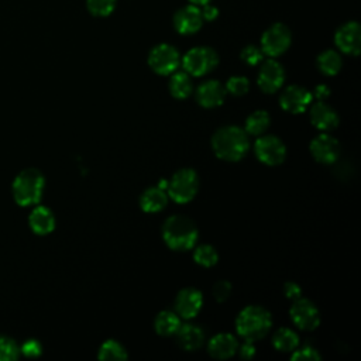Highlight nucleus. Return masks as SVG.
I'll return each instance as SVG.
<instances>
[{
    "mask_svg": "<svg viewBox=\"0 0 361 361\" xmlns=\"http://www.w3.org/2000/svg\"><path fill=\"white\" fill-rule=\"evenodd\" d=\"M20 357V345L8 336H0V361H11Z\"/></svg>",
    "mask_w": 361,
    "mask_h": 361,
    "instance_id": "obj_30",
    "label": "nucleus"
},
{
    "mask_svg": "<svg viewBox=\"0 0 361 361\" xmlns=\"http://www.w3.org/2000/svg\"><path fill=\"white\" fill-rule=\"evenodd\" d=\"M262 58H264V52L261 51V48H258L255 45H247L241 51V59L247 65L255 66L262 61Z\"/></svg>",
    "mask_w": 361,
    "mask_h": 361,
    "instance_id": "obj_34",
    "label": "nucleus"
},
{
    "mask_svg": "<svg viewBox=\"0 0 361 361\" xmlns=\"http://www.w3.org/2000/svg\"><path fill=\"white\" fill-rule=\"evenodd\" d=\"M310 121L312 124L323 131L334 130L338 126V114L337 111L323 100H319L317 103L312 104L310 109Z\"/></svg>",
    "mask_w": 361,
    "mask_h": 361,
    "instance_id": "obj_18",
    "label": "nucleus"
},
{
    "mask_svg": "<svg viewBox=\"0 0 361 361\" xmlns=\"http://www.w3.org/2000/svg\"><path fill=\"white\" fill-rule=\"evenodd\" d=\"M219 63V55L210 47H195L182 58V66L192 76H203L212 72Z\"/></svg>",
    "mask_w": 361,
    "mask_h": 361,
    "instance_id": "obj_6",
    "label": "nucleus"
},
{
    "mask_svg": "<svg viewBox=\"0 0 361 361\" xmlns=\"http://www.w3.org/2000/svg\"><path fill=\"white\" fill-rule=\"evenodd\" d=\"M283 80H285V69L278 61L268 59L262 62L258 72V79H257V83L262 92L265 93L276 92L282 86Z\"/></svg>",
    "mask_w": 361,
    "mask_h": 361,
    "instance_id": "obj_12",
    "label": "nucleus"
},
{
    "mask_svg": "<svg viewBox=\"0 0 361 361\" xmlns=\"http://www.w3.org/2000/svg\"><path fill=\"white\" fill-rule=\"evenodd\" d=\"M200 11H202L203 21H213V20H216V18H217V16H219V10H217V7L212 6L210 3H209V4H206V6H203V8H202Z\"/></svg>",
    "mask_w": 361,
    "mask_h": 361,
    "instance_id": "obj_39",
    "label": "nucleus"
},
{
    "mask_svg": "<svg viewBox=\"0 0 361 361\" xmlns=\"http://www.w3.org/2000/svg\"><path fill=\"white\" fill-rule=\"evenodd\" d=\"M212 148L220 159L230 162L240 161L250 148L247 131L237 126H224L213 134Z\"/></svg>",
    "mask_w": 361,
    "mask_h": 361,
    "instance_id": "obj_1",
    "label": "nucleus"
},
{
    "mask_svg": "<svg viewBox=\"0 0 361 361\" xmlns=\"http://www.w3.org/2000/svg\"><path fill=\"white\" fill-rule=\"evenodd\" d=\"M238 341L230 333H219L209 340L207 351L213 358L226 360L237 353Z\"/></svg>",
    "mask_w": 361,
    "mask_h": 361,
    "instance_id": "obj_19",
    "label": "nucleus"
},
{
    "mask_svg": "<svg viewBox=\"0 0 361 361\" xmlns=\"http://www.w3.org/2000/svg\"><path fill=\"white\" fill-rule=\"evenodd\" d=\"M254 341H250V340H245L244 341V344L240 347V350H238V354H240V357L243 358V360H251L252 357H254V354H255V347H254V344H252Z\"/></svg>",
    "mask_w": 361,
    "mask_h": 361,
    "instance_id": "obj_38",
    "label": "nucleus"
},
{
    "mask_svg": "<svg viewBox=\"0 0 361 361\" xmlns=\"http://www.w3.org/2000/svg\"><path fill=\"white\" fill-rule=\"evenodd\" d=\"M272 324L271 313L257 305L245 306L235 319V329L237 333L244 338L250 341H255L267 336Z\"/></svg>",
    "mask_w": 361,
    "mask_h": 361,
    "instance_id": "obj_4",
    "label": "nucleus"
},
{
    "mask_svg": "<svg viewBox=\"0 0 361 361\" xmlns=\"http://www.w3.org/2000/svg\"><path fill=\"white\" fill-rule=\"evenodd\" d=\"M226 93V87L219 80L212 79L199 85L196 90V100L200 106L212 109L220 106L224 102Z\"/></svg>",
    "mask_w": 361,
    "mask_h": 361,
    "instance_id": "obj_17",
    "label": "nucleus"
},
{
    "mask_svg": "<svg viewBox=\"0 0 361 361\" xmlns=\"http://www.w3.org/2000/svg\"><path fill=\"white\" fill-rule=\"evenodd\" d=\"M316 62H317L319 71L327 76H333L338 73L343 65L340 54L334 49H326L322 54H319Z\"/></svg>",
    "mask_w": 361,
    "mask_h": 361,
    "instance_id": "obj_24",
    "label": "nucleus"
},
{
    "mask_svg": "<svg viewBox=\"0 0 361 361\" xmlns=\"http://www.w3.org/2000/svg\"><path fill=\"white\" fill-rule=\"evenodd\" d=\"M89 13L94 17H107L116 7V0H86Z\"/></svg>",
    "mask_w": 361,
    "mask_h": 361,
    "instance_id": "obj_31",
    "label": "nucleus"
},
{
    "mask_svg": "<svg viewBox=\"0 0 361 361\" xmlns=\"http://www.w3.org/2000/svg\"><path fill=\"white\" fill-rule=\"evenodd\" d=\"M28 224L35 234L45 235L55 228V216L49 207L39 204L31 210L28 216Z\"/></svg>",
    "mask_w": 361,
    "mask_h": 361,
    "instance_id": "obj_20",
    "label": "nucleus"
},
{
    "mask_svg": "<svg viewBox=\"0 0 361 361\" xmlns=\"http://www.w3.org/2000/svg\"><path fill=\"white\" fill-rule=\"evenodd\" d=\"M178 344L186 351H195L202 347L204 341V331L192 323L180 324L175 333Z\"/></svg>",
    "mask_w": 361,
    "mask_h": 361,
    "instance_id": "obj_21",
    "label": "nucleus"
},
{
    "mask_svg": "<svg viewBox=\"0 0 361 361\" xmlns=\"http://www.w3.org/2000/svg\"><path fill=\"white\" fill-rule=\"evenodd\" d=\"M180 63V55L173 45L158 44L148 54V65L158 75L173 73Z\"/></svg>",
    "mask_w": 361,
    "mask_h": 361,
    "instance_id": "obj_8",
    "label": "nucleus"
},
{
    "mask_svg": "<svg viewBox=\"0 0 361 361\" xmlns=\"http://www.w3.org/2000/svg\"><path fill=\"white\" fill-rule=\"evenodd\" d=\"M226 92L234 96H243L250 89V82L245 76H231L226 83Z\"/></svg>",
    "mask_w": 361,
    "mask_h": 361,
    "instance_id": "obj_32",
    "label": "nucleus"
},
{
    "mask_svg": "<svg viewBox=\"0 0 361 361\" xmlns=\"http://www.w3.org/2000/svg\"><path fill=\"white\" fill-rule=\"evenodd\" d=\"M329 94H330L329 86H326V85H317V86L314 87V96L317 97V100H324V99L329 97Z\"/></svg>",
    "mask_w": 361,
    "mask_h": 361,
    "instance_id": "obj_40",
    "label": "nucleus"
},
{
    "mask_svg": "<svg viewBox=\"0 0 361 361\" xmlns=\"http://www.w3.org/2000/svg\"><path fill=\"white\" fill-rule=\"evenodd\" d=\"M257 158L267 165H279L286 157V147L276 135H262L254 144Z\"/></svg>",
    "mask_w": 361,
    "mask_h": 361,
    "instance_id": "obj_9",
    "label": "nucleus"
},
{
    "mask_svg": "<svg viewBox=\"0 0 361 361\" xmlns=\"http://www.w3.org/2000/svg\"><path fill=\"white\" fill-rule=\"evenodd\" d=\"M193 90V85L189 73L186 72H175L169 80V92L176 99H186L190 96Z\"/></svg>",
    "mask_w": 361,
    "mask_h": 361,
    "instance_id": "obj_26",
    "label": "nucleus"
},
{
    "mask_svg": "<svg viewBox=\"0 0 361 361\" xmlns=\"http://www.w3.org/2000/svg\"><path fill=\"white\" fill-rule=\"evenodd\" d=\"M168 204V195L165 189L157 186H151L145 189L140 197V206L147 213H155L165 209Z\"/></svg>",
    "mask_w": 361,
    "mask_h": 361,
    "instance_id": "obj_22",
    "label": "nucleus"
},
{
    "mask_svg": "<svg viewBox=\"0 0 361 361\" xmlns=\"http://www.w3.org/2000/svg\"><path fill=\"white\" fill-rule=\"evenodd\" d=\"M41 353H42V345H41V343H39L38 340H35V338L25 340V341L21 344V347H20V354H23L24 357L32 358V357L41 355Z\"/></svg>",
    "mask_w": 361,
    "mask_h": 361,
    "instance_id": "obj_35",
    "label": "nucleus"
},
{
    "mask_svg": "<svg viewBox=\"0 0 361 361\" xmlns=\"http://www.w3.org/2000/svg\"><path fill=\"white\" fill-rule=\"evenodd\" d=\"M168 193L176 203L190 202L199 190V176L192 168L176 171L168 182Z\"/></svg>",
    "mask_w": 361,
    "mask_h": 361,
    "instance_id": "obj_5",
    "label": "nucleus"
},
{
    "mask_svg": "<svg viewBox=\"0 0 361 361\" xmlns=\"http://www.w3.org/2000/svg\"><path fill=\"white\" fill-rule=\"evenodd\" d=\"M289 314L293 324L302 330H314L320 323V313L317 306L306 298L295 299Z\"/></svg>",
    "mask_w": 361,
    "mask_h": 361,
    "instance_id": "obj_10",
    "label": "nucleus"
},
{
    "mask_svg": "<svg viewBox=\"0 0 361 361\" xmlns=\"http://www.w3.org/2000/svg\"><path fill=\"white\" fill-rule=\"evenodd\" d=\"M290 358H292V361H319L322 357H320L319 351L314 347L305 345L302 348L296 347L292 351Z\"/></svg>",
    "mask_w": 361,
    "mask_h": 361,
    "instance_id": "obj_33",
    "label": "nucleus"
},
{
    "mask_svg": "<svg viewBox=\"0 0 361 361\" xmlns=\"http://www.w3.org/2000/svg\"><path fill=\"white\" fill-rule=\"evenodd\" d=\"M272 344L278 351L292 353L299 345V337L293 330L288 327H281L274 333Z\"/></svg>",
    "mask_w": 361,
    "mask_h": 361,
    "instance_id": "obj_25",
    "label": "nucleus"
},
{
    "mask_svg": "<svg viewBox=\"0 0 361 361\" xmlns=\"http://www.w3.org/2000/svg\"><path fill=\"white\" fill-rule=\"evenodd\" d=\"M337 48L348 55H358L361 49V27L357 21H348L340 25L334 34Z\"/></svg>",
    "mask_w": 361,
    "mask_h": 361,
    "instance_id": "obj_11",
    "label": "nucleus"
},
{
    "mask_svg": "<svg viewBox=\"0 0 361 361\" xmlns=\"http://www.w3.org/2000/svg\"><path fill=\"white\" fill-rule=\"evenodd\" d=\"M197 227L195 221L182 214L168 217L162 226V238L165 244L175 251H188L197 241Z\"/></svg>",
    "mask_w": 361,
    "mask_h": 361,
    "instance_id": "obj_2",
    "label": "nucleus"
},
{
    "mask_svg": "<svg viewBox=\"0 0 361 361\" xmlns=\"http://www.w3.org/2000/svg\"><path fill=\"white\" fill-rule=\"evenodd\" d=\"M97 357L100 360H126L127 351L118 341L110 338L100 345Z\"/></svg>",
    "mask_w": 361,
    "mask_h": 361,
    "instance_id": "obj_28",
    "label": "nucleus"
},
{
    "mask_svg": "<svg viewBox=\"0 0 361 361\" xmlns=\"http://www.w3.org/2000/svg\"><path fill=\"white\" fill-rule=\"evenodd\" d=\"M180 326V319L175 312L162 310L157 314L154 320L155 331L159 336H172L176 333L178 327Z\"/></svg>",
    "mask_w": 361,
    "mask_h": 361,
    "instance_id": "obj_23",
    "label": "nucleus"
},
{
    "mask_svg": "<svg viewBox=\"0 0 361 361\" xmlns=\"http://www.w3.org/2000/svg\"><path fill=\"white\" fill-rule=\"evenodd\" d=\"M189 1H190V4H195L197 7H203V6L209 4L212 0H189Z\"/></svg>",
    "mask_w": 361,
    "mask_h": 361,
    "instance_id": "obj_41",
    "label": "nucleus"
},
{
    "mask_svg": "<svg viewBox=\"0 0 361 361\" xmlns=\"http://www.w3.org/2000/svg\"><path fill=\"white\" fill-rule=\"evenodd\" d=\"M271 123L269 114L265 110H257L251 113L245 120V131L252 135L262 134Z\"/></svg>",
    "mask_w": 361,
    "mask_h": 361,
    "instance_id": "obj_27",
    "label": "nucleus"
},
{
    "mask_svg": "<svg viewBox=\"0 0 361 361\" xmlns=\"http://www.w3.org/2000/svg\"><path fill=\"white\" fill-rule=\"evenodd\" d=\"M203 24L202 11L195 4H188L179 8L173 16V27L182 35H190L200 30Z\"/></svg>",
    "mask_w": 361,
    "mask_h": 361,
    "instance_id": "obj_15",
    "label": "nucleus"
},
{
    "mask_svg": "<svg viewBox=\"0 0 361 361\" xmlns=\"http://www.w3.org/2000/svg\"><path fill=\"white\" fill-rule=\"evenodd\" d=\"M312 93L306 87L299 85H290L282 92L279 103L285 111L299 114L303 113L306 107L312 103Z\"/></svg>",
    "mask_w": 361,
    "mask_h": 361,
    "instance_id": "obj_13",
    "label": "nucleus"
},
{
    "mask_svg": "<svg viewBox=\"0 0 361 361\" xmlns=\"http://www.w3.org/2000/svg\"><path fill=\"white\" fill-rule=\"evenodd\" d=\"M45 188V178L37 168H25L17 173L11 185L13 199L18 206L27 207L39 203Z\"/></svg>",
    "mask_w": 361,
    "mask_h": 361,
    "instance_id": "obj_3",
    "label": "nucleus"
},
{
    "mask_svg": "<svg viewBox=\"0 0 361 361\" xmlns=\"http://www.w3.org/2000/svg\"><path fill=\"white\" fill-rule=\"evenodd\" d=\"M310 154L320 164H333L340 155V144L329 134H319L310 142Z\"/></svg>",
    "mask_w": 361,
    "mask_h": 361,
    "instance_id": "obj_16",
    "label": "nucleus"
},
{
    "mask_svg": "<svg viewBox=\"0 0 361 361\" xmlns=\"http://www.w3.org/2000/svg\"><path fill=\"white\" fill-rule=\"evenodd\" d=\"M290 41H292L290 30L282 23H275L271 27H268L262 34L261 51L264 52V55L275 58L282 55L289 48Z\"/></svg>",
    "mask_w": 361,
    "mask_h": 361,
    "instance_id": "obj_7",
    "label": "nucleus"
},
{
    "mask_svg": "<svg viewBox=\"0 0 361 361\" xmlns=\"http://www.w3.org/2000/svg\"><path fill=\"white\" fill-rule=\"evenodd\" d=\"M193 259L196 264L202 265V267H213L217 259H219V254L216 251V248L210 244H202L199 247H196L195 252H193Z\"/></svg>",
    "mask_w": 361,
    "mask_h": 361,
    "instance_id": "obj_29",
    "label": "nucleus"
},
{
    "mask_svg": "<svg viewBox=\"0 0 361 361\" xmlns=\"http://www.w3.org/2000/svg\"><path fill=\"white\" fill-rule=\"evenodd\" d=\"M203 306V296L196 288H183L175 298V313L183 319L195 317Z\"/></svg>",
    "mask_w": 361,
    "mask_h": 361,
    "instance_id": "obj_14",
    "label": "nucleus"
},
{
    "mask_svg": "<svg viewBox=\"0 0 361 361\" xmlns=\"http://www.w3.org/2000/svg\"><path fill=\"white\" fill-rule=\"evenodd\" d=\"M283 293H285L286 298L295 300V299L300 298L302 289H300V286L296 282L289 281V282H285V285H283Z\"/></svg>",
    "mask_w": 361,
    "mask_h": 361,
    "instance_id": "obj_37",
    "label": "nucleus"
},
{
    "mask_svg": "<svg viewBox=\"0 0 361 361\" xmlns=\"http://www.w3.org/2000/svg\"><path fill=\"white\" fill-rule=\"evenodd\" d=\"M231 295V283L228 281H217L213 286V296L217 302H224Z\"/></svg>",
    "mask_w": 361,
    "mask_h": 361,
    "instance_id": "obj_36",
    "label": "nucleus"
}]
</instances>
